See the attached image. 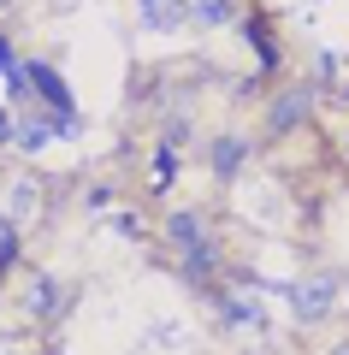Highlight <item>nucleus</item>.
I'll return each instance as SVG.
<instances>
[{
  "label": "nucleus",
  "mask_w": 349,
  "mask_h": 355,
  "mask_svg": "<svg viewBox=\"0 0 349 355\" xmlns=\"http://www.w3.org/2000/svg\"><path fill=\"white\" fill-rule=\"evenodd\" d=\"M172 166H178V160H172V142H166V148L154 154V184H166V178H172Z\"/></svg>",
  "instance_id": "12"
},
{
  "label": "nucleus",
  "mask_w": 349,
  "mask_h": 355,
  "mask_svg": "<svg viewBox=\"0 0 349 355\" xmlns=\"http://www.w3.org/2000/svg\"><path fill=\"white\" fill-rule=\"evenodd\" d=\"M243 154H249V142H243V137H219V142H213V172H219V178H237L243 172Z\"/></svg>",
  "instance_id": "7"
},
{
  "label": "nucleus",
  "mask_w": 349,
  "mask_h": 355,
  "mask_svg": "<svg viewBox=\"0 0 349 355\" xmlns=\"http://www.w3.org/2000/svg\"><path fill=\"white\" fill-rule=\"evenodd\" d=\"M12 137V113H6V107H0V142Z\"/></svg>",
  "instance_id": "13"
},
{
  "label": "nucleus",
  "mask_w": 349,
  "mask_h": 355,
  "mask_svg": "<svg viewBox=\"0 0 349 355\" xmlns=\"http://www.w3.org/2000/svg\"><path fill=\"white\" fill-rule=\"evenodd\" d=\"M249 36H255V53H261V65H266V71H273V65H278V42L266 36V24H261V12H249Z\"/></svg>",
  "instance_id": "9"
},
{
  "label": "nucleus",
  "mask_w": 349,
  "mask_h": 355,
  "mask_svg": "<svg viewBox=\"0 0 349 355\" xmlns=\"http://www.w3.org/2000/svg\"><path fill=\"white\" fill-rule=\"evenodd\" d=\"M332 296H337V279H332V272H314V279H302L296 291H290V302H296V320H302V326L325 320V314H332Z\"/></svg>",
  "instance_id": "2"
},
{
  "label": "nucleus",
  "mask_w": 349,
  "mask_h": 355,
  "mask_svg": "<svg viewBox=\"0 0 349 355\" xmlns=\"http://www.w3.org/2000/svg\"><path fill=\"white\" fill-rule=\"evenodd\" d=\"M332 355H349V343H343V349H332Z\"/></svg>",
  "instance_id": "14"
},
{
  "label": "nucleus",
  "mask_w": 349,
  "mask_h": 355,
  "mask_svg": "<svg viewBox=\"0 0 349 355\" xmlns=\"http://www.w3.org/2000/svg\"><path fill=\"white\" fill-rule=\"evenodd\" d=\"M24 308H30V314H36V320H48V314H60V284H53L48 272H36V279L24 284Z\"/></svg>",
  "instance_id": "4"
},
{
  "label": "nucleus",
  "mask_w": 349,
  "mask_h": 355,
  "mask_svg": "<svg viewBox=\"0 0 349 355\" xmlns=\"http://www.w3.org/2000/svg\"><path fill=\"white\" fill-rule=\"evenodd\" d=\"M0 71H6V83H12V89H30V83H24V65H18L12 48H6V36H0Z\"/></svg>",
  "instance_id": "11"
},
{
  "label": "nucleus",
  "mask_w": 349,
  "mask_h": 355,
  "mask_svg": "<svg viewBox=\"0 0 349 355\" xmlns=\"http://www.w3.org/2000/svg\"><path fill=\"white\" fill-rule=\"evenodd\" d=\"M166 231H172V249H178V261H184V279L207 284L213 261H219V243H213L207 219H201L196 207H172V214H166Z\"/></svg>",
  "instance_id": "1"
},
{
  "label": "nucleus",
  "mask_w": 349,
  "mask_h": 355,
  "mask_svg": "<svg viewBox=\"0 0 349 355\" xmlns=\"http://www.w3.org/2000/svg\"><path fill=\"white\" fill-rule=\"evenodd\" d=\"M302 113H308V89H290L284 101L266 113V125H273V137H284V130H296L302 125Z\"/></svg>",
  "instance_id": "5"
},
{
  "label": "nucleus",
  "mask_w": 349,
  "mask_h": 355,
  "mask_svg": "<svg viewBox=\"0 0 349 355\" xmlns=\"http://www.w3.org/2000/svg\"><path fill=\"white\" fill-rule=\"evenodd\" d=\"M189 18H201V24H225V18H231V0H196Z\"/></svg>",
  "instance_id": "10"
},
{
  "label": "nucleus",
  "mask_w": 349,
  "mask_h": 355,
  "mask_svg": "<svg viewBox=\"0 0 349 355\" xmlns=\"http://www.w3.org/2000/svg\"><path fill=\"white\" fill-rule=\"evenodd\" d=\"M219 320H231V326H261V308L249 296H219Z\"/></svg>",
  "instance_id": "8"
},
{
  "label": "nucleus",
  "mask_w": 349,
  "mask_h": 355,
  "mask_svg": "<svg viewBox=\"0 0 349 355\" xmlns=\"http://www.w3.org/2000/svg\"><path fill=\"white\" fill-rule=\"evenodd\" d=\"M24 83H30V89H42V95H48V107H53V113H71V95H65V83H60V71H53V65L30 60Z\"/></svg>",
  "instance_id": "3"
},
{
  "label": "nucleus",
  "mask_w": 349,
  "mask_h": 355,
  "mask_svg": "<svg viewBox=\"0 0 349 355\" xmlns=\"http://www.w3.org/2000/svg\"><path fill=\"white\" fill-rule=\"evenodd\" d=\"M189 18V0H142V24L148 30H172Z\"/></svg>",
  "instance_id": "6"
}]
</instances>
